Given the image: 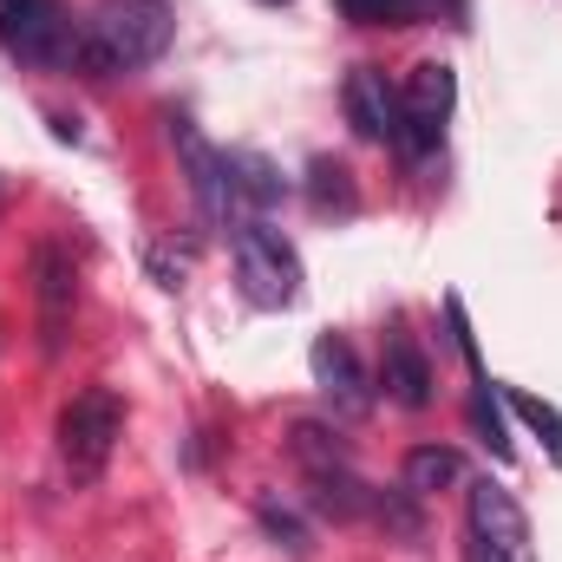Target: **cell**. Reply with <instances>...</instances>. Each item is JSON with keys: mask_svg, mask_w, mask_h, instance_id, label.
<instances>
[{"mask_svg": "<svg viewBox=\"0 0 562 562\" xmlns=\"http://www.w3.org/2000/svg\"><path fill=\"white\" fill-rule=\"evenodd\" d=\"M471 543L491 550L497 562H537V543H530V517L517 510V497L491 477L471 484Z\"/></svg>", "mask_w": 562, "mask_h": 562, "instance_id": "obj_7", "label": "cell"}, {"mask_svg": "<svg viewBox=\"0 0 562 562\" xmlns=\"http://www.w3.org/2000/svg\"><path fill=\"white\" fill-rule=\"evenodd\" d=\"M504 406L530 425L537 438H543L550 464H562V413H557V406H550V400H537V393H524V386H504Z\"/></svg>", "mask_w": 562, "mask_h": 562, "instance_id": "obj_15", "label": "cell"}, {"mask_svg": "<svg viewBox=\"0 0 562 562\" xmlns=\"http://www.w3.org/2000/svg\"><path fill=\"white\" fill-rule=\"evenodd\" d=\"M0 46L33 72H66L79 59V33L59 0H0Z\"/></svg>", "mask_w": 562, "mask_h": 562, "instance_id": "obj_3", "label": "cell"}, {"mask_svg": "<svg viewBox=\"0 0 562 562\" xmlns=\"http://www.w3.org/2000/svg\"><path fill=\"white\" fill-rule=\"evenodd\" d=\"M262 7H288V0H262Z\"/></svg>", "mask_w": 562, "mask_h": 562, "instance_id": "obj_21", "label": "cell"}, {"mask_svg": "<svg viewBox=\"0 0 562 562\" xmlns=\"http://www.w3.org/2000/svg\"><path fill=\"white\" fill-rule=\"evenodd\" d=\"M380 386L400 413H425L431 406V360L406 327H386V353H380Z\"/></svg>", "mask_w": 562, "mask_h": 562, "instance_id": "obj_10", "label": "cell"}, {"mask_svg": "<svg viewBox=\"0 0 562 562\" xmlns=\"http://www.w3.org/2000/svg\"><path fill=\"white\" fill-rule=\"evenodd\" d=\"M229 157V190H236V203H249L256 216L262 210H276L281 203V170L262 157V150H223Z\"/></svg>", "mask_w": 562, "mask_h": 562, "instance_id": "obj_12", "label": "cell"}, {"mask_svg": "<svg viewBox=\"0 0 562 562\" xmlns=\"http://www.w3.org/2000/svg\"><path fill=\"white\" fill-rule=\"evenodd\" d=\"M119 438H125V406H119V393H105V386L79 393V400L59 413V458H66V471H72L79 484H92V477L112 464Z\"/></svg>", "mask_w": 562, "mask_h": 562, "instance_id": "obj_4", "label": "cell"}, {"mask_svg": "<svg viewBox=\"0 0 562 562\" xmlns=\"http://www.w3.org/2000/svg\"><path fill=\"white\" fill-rule=\"evenodd\" d=\"M471 562H497V557H491V550H477V543H471Z\"/></svg>", "mask_w": 562, "mask_h": 562, "instance_id": "obj_20", "label": "cell"}, {"mask_svg": "<svg viewBox=\"0 0 562 562\" xmlns=\"http://www.w3.org/2000/svg\"><path fill=\"white\" fill-rule=\"evenodd\" d=\"M431 0H340V13L347 20H360V26H413Z\"/></svg>", "mask_w": 562, "mask_h": 562, "instance_id": "obj_18", "label": "cell"}, {"mask_svg": "<svg viewBox=\"0 0 562 562\" xmlns=\"http://www.w3.org/2000/svg\"><path fill=\"white\" fill-rule=\"evenodd\" d=\"M458 105V79L445 59H425L406 72V92H400V112H406V132H400V150L406 157H431L438 138H445V119Z\"/></svg>", "mask_w": 562, "mask_h": 562, "instance_id": "obj_5", "label": "cell"}, {"mask_svg": "<svg viewBox=\"0 0 562 562\" xmlns=\"http://www.w3.org/2000/svg\"><path fill=\"white\" fill-rule=\"evenodd\" d=\"M177 40V13L164 0H99L79 26V72L92 79H125V72H144L170 53Z\"/></svg>", "mask_w": 562, "mask_h": 562, "instance_id": "obj_1", "label": "cell"}, {"mask_svg": "<svg viewBox=\"0 0 562 562\" xmlns=\"http://www.w3.org/2000/svg\"><path fill=\"white\" fill-rule=\"evenodd\" d=\"M340 105H347L353 132H360L367 144H400V132H406L400 92L386 86V72H380V66H353V72H347V86H340Z\"/></svg>", "mask_w": 562, "mask_h": 562, "instance_id": "obj_9", "label": "cell"}, {"mask_svg": "<svg viewBox=\"0 0 562 562\" xmlns=\"http://www.w3.org/2000/svg\"><path fill=\"white\" fill-rule=\"evenodd\" d=\"M294 458L307 464V477H327V471H347V445H340V431L321 419H301L294 425Z\"/></svg>", "mask_w": 562, "mask_h": 562, "instance_id": "obj_14", "label": "cell"}, {"mask_svg": "<svg viewBox=\"0 0 562 562\" xmlns=\"http://www.w3.org/2000/svg\"><path fill=\"white\" fill-rule=\"evenodd\" d=\"M170 144H177V157H183V177H190V196H196L203 223H210V229H223V223H229V210H236V190H229V157L203 138L190 119H170Z\"/></svg>", "mask_w": 562, "mask_h": 562, "instance_id": "obj_6", "label": "cell"}, {"mask_svg": "<svg viewBox=\"0 0 562 562\" xmlns=\"http://www.w3.org/2000/svg\"><path fill=\"white\" fill-rule=\"evenodd\" d=\"M471 425L484 438V451L497 464H510V431H504V413H497V386L491 380H471Z\"/></svg>", "mask_w": 562, "mask_h": 562, "instance_id": "obj_16", "label": "cell"}, {"mask_svg": "<svg viewBox=\"0 0 562 562\" xmlns=\"http://www.w3.org/2000/svg\"><path fill=\"white\" fill-rule=\"evenodd\" d=\"M307 367H314V386L334 400V413H367V406H373L367 373H360V353H353L340 334H321L314 353H307Z\"/></svg>", "mask_w": 562, "mask_h": 562, "instance_id": "obj_11", "label": "cell"}, {"mask_svg": "<svg viewBox=\"0 0 562 562\" xmlns=\"http://www.w3.org/2000/svg\"><path fill=\"white\" fill-rule=\"evenodd\" d=\"M464 477V458L451 451V445H413L406 451V491L413 497H431V491H445V484H458Z\"/></svg>", "mask_w": 562, "mask_h": 562, "instance_id": "obj_13", "label": "cell"}, {"mask_svg": "<svg viewBox=\"0 0 562 562\" xmlns=\"http://www.w3.org/2000/svg\"><path fill=\"white\" fill-rule=\"evenodd\" d=\"M256 517H262V530L276 537L281 550H294V557L307 550V530H301V517H294V510H281L276 497H262V510H256Z\"/></svg>", "mask_w": 562, "mask_h": 562, "instance_id": "obj_19", "label": "cell"}, {"mask_svg": "<svg viewBox=\"0 0 562 562\" xmlns=\"http://www.w3.org/2000/svg\"><path fill=\"white\" fill-rule=\"evenodd\" d=\"M307 190H314V210H353L360 196H353V177H347V164H327V157H314V170H307Z\"/></svg>", "mask_w": 562, "mask_h": 562, "instance_id": "obj_17", "label": "cell"}, {"mask_svg": "<svg viewBox=\"0 0 562 562\" xmlns=\"http://www.w3.org/2000/svg\"><path fill=\"white\" fill-rule=\"evenodd\" d=\"M229 249H236V281L256 307H294L301 301V256L281 229H269L262 216H243V223H229Z\"/></svg>", "mask_w": 562, "mask_h": 562, "instance_id": "obj_2", "label": "cell"}, {"mask_svg": "<svg viewBox=\"0 0 562 562\" xmlns=\"http://www.w3.org/2000/svg\"><path fill=\"white\" fill-rule=\"evenodd\" d=\"M33 294H40V353L59 360L66 353V334H72V301H79L72 256L59 243H40L33 249Z\"/></svg>", "mask_w": 562, "mask_h": 562, "instance_id": "obj_8", "label": "cell"}]
</instances>
